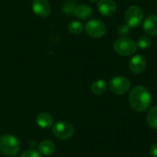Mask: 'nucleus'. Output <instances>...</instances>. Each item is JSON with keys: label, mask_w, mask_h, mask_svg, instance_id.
Returning a JSON list of instances; mask_svg holds the SVG:
<instances>
[{"label": "nucleus", "mask_w": 157, "mask_h": 157, "mask_svg": "<svg viewBox=\"0 0 157 157\" xmlns=\"http://www.w3.org/2000/svg\"><path fill=\"white\" fill-rule=\"evenodd\" d=\"M114 51L121 56H131L137 51V44L129 37H120L113 44Z\"/></svg>", "instance_id": "nucleus-3"}, {"label": "nucleus", "mask_w": 157, "mask_h": 157, "mask_svg": "<svg viewBox=\"0 0 157 157\" xmlns=\"http://www.w3.org/2000/svg\"><path fill=\"white\" fill-rule=\"evenodd\" d=\"M36 123L42 129H49L53 125V118L48 112H40L36 117Z\"/></svg>", "instance_id": "nucleus-13"}, {"label": "nucleus", "mask_w": 157, "mask_h": 157, "mask_svg": "<svg viewBox=\"0 0 157 157\" xmlns=\"http://www.w3.org/2000/svg\"><path fill=\"white\" fill-rule=\"evenodd\" d=\"M89 2H91V3H96V2H98V0H88Z\"/></svg>", "instance_id": "nucleus-23"}, {"label": "nucleus", "mask_w": 157, "mask_h": 157, "mask_svg": "<svg viewBox=\"0 0 157 157\" xmlns=\"http://www.w3.org/2000/svg\"><path fill=\"white\" fill-rule=\"evenodd\" d=\"M125 22L130 28H136L143 23L144 11L138 6H132L127 8L124 15Z\"/></svg>", "instance_id": "nucleus-5"}, {"label": "nucleus", "mask_w": 157, "mask_h": 157, "mask_svg": "<svg viewBox=\"0 0 157 157\" xmlns=\"http://www.w3.org/2000/svg\"><path fill=\"white\" fill-rule=\"evenodd\" d=\"M76 6L77 5L75 1H67L63 6V12L66 15H73Z\"/></svg>", "instance_id": "nucleus-19"}, {"label": "nucleus", "mask_w": 157, "mask_h": 157, "mask_svg": "<svg viewBox=\"0 0 157 157\" xmlns=\"http://www.w3.org/2000/svg\"><path fill=\"white\" fill-rule=\"evenodd\" d=\"M20 157H42V156H41V155H40L39 152H37V151H35V150H33V149H29V150H27V151L23 152V153L21 154Z\"/></svg>", "instance_id": "nucleus-20"}, {"label": "nucleus", "mask_w": 157, "mask_h": 157, "mask_svg": "<svg viewBox=\"0 0 157 157\" xmlns=\"http://www.w3.org/2000/svg\"><path fill=\"white\" fill-rule=\"evenodd\" d=\"M31 7L33 12L40 17H48L52 11L51 5L47 0H33Z\"/></svg>", "instance_id": "nucleus-9"}, {"label": "nucleus", "mask_w": 157, "mask_h": 157, "mask_svg": "<svg viewBox=\"0 0 157 157\" xmlns=\"http://www.w3.org/2000/svg\"><path fill=\"white\" fill-rule=\"evenodd\" d=\"M20 148L19 141L12 134H3L0 137V152L6 156H15Z\"/></svg>", "instance_id": "nucleus-2"}, {"label": "nucleus", "mask_w": 157, "mask_h": 157, "mask_svg": "<svg viewBox=\"0 0 157 157\" xmlns=\"http://www.w3.org/2000/svg\"><path fill=\"white\" fill-rule=\"evenodd\" d=\"M129 68L135 75L142 74L146 68L145 57L142 54H135L129 62Z\"/></svg>", "instance_id": "nucleus-8"}, {"label": "nucleus", "mask_w": 157, "mask_h": 157, "mask_svg": "<svg viewBox=\"0 0 157 157\" xmlns=\"http://www.w3.org/2000/svg\"><path fill=\"white\" fill-rule=\"evenodd\" d=\"M130 27L127 25V24H125V25H121L120 27H119V29H118V33H119V35H121V37H125L129 32H130Z\"/></svg>", "instance_id": "nucleus-21"}, {"label": "nucleus", "mask_w": 157, "mask_h": 157, "mask_svg": "<svg viewBox=\"0 0 157 157\" xmlns=\"http://www.w3.org/2000/svg\"><path fill=\"white\" fill-rule=\"evenodd\" d=\"M152 102V96L150 91L144 86H137L130 92L129 103L131 107L138 111H145L148 109Z\"/></svg>", "instance_id": "nucleus-1"}, {"label": "nucleus", "mask_w": 157, "mask_h": 157, "mask_svg": "<svg viewBox=\"0 0 157 157\" xmlns=\"http://www.w3.org/2000/svg\"><path fill=\"white\" fill-rule=\"evenodd\" d=\"M10 157H13V156H10Z\"/></svg>", "instance_id": "nucleus-24"}, {"label": "nucleus", "mask_w": 157, "mask_h": 157, "mask_svg": "<svg viewBox=\"0 0 157 157\" xmlns=\"http://www.w3.org/2000/svg\"><path fill=\"white\" fill-rule=\"evenodd\" d=\"M109 89L112 93L116 95H123L126 94L130 87H131V82L128 78L124 76H115L109 81Z\"/></svg>", "instance_id": "nucleus-7"}, {"label": "nucleus", "mask_w": 157, "mask_h": 157, "mask_svg": "<svg viewBox=\"0 0 157 157\" xmlns=\"http://www.w3.org/2000/svg\"><path fill=\"white\" fill-rule=\"evenodd\" d=\"M136 44H137V47H139L140 49L146 50L152 45V40H151V38L149 36H146V35L144 36L143 35V36L138 38V40L136 41Z\"/></svg>", "instance_id": "nucleus-18"}, {"label": "nucleus", "mask_w": 157, "mask_h": 157, "mask_svg": "<svg viewBox=\"0 0 157 157\" xmlns=\"http://www.w3.org/2000/svg\"><path fill=\"white\" fill-rule=\"evenodd\" d=\"M143 29L146 35L155 37L157 35V16L151 15L147 17L143 24Z\"/></svg>", "instance_id": "nucleus-11"}, {"label": "nucleus", "mask_w": 157, "mask_h": 157, "mask_svg": "<svg viewBox=\"0 0 157 157\" xmlns=\"http://www.w3.org/2000/svg\"><path fill=\"white\" fill-rule=\"evenodd\" d=\"M74 15L81 20H88L93 15V9L88 5H79L75 7Z\"/></svg>", "instance_id": "nucleus-12"}, {"label": "nucleus", "mask_w": 157, "mask_h": 157, "mask_svg": "<svg viewBox=\"0 0 157 157\" xmlns=\"http://www.w3.org/2000/svg\"><path fill=\"white\" fill-rule=\"evenodd\" d=\"M56 150V146L54 143L51 140H43L39 144L38 152L41 155H51Z\"/></svg>", "instance_id": "nucleus-14"}, {"label": "nucleus", "mask_w": 157, "mask_h": 157, "mask_svg": "<svg viewBox=\"0 0 157 157\" xmlns=\"http://www.w3.org/2000/svg\"><path fill=\"white\" fill-rule=\"evenodd\" d=\"M52 131L53 135L60 140H68L70 139L75 132L73 125L64 121H57L52 126Z\"/></svg>", "instance_id": "nucleus-6"}, {"label": "nucleus", "mask_w": 157, "mask_h": 157, "mask_svg": "<svg viewBox=\"0 0 157 157\" xmlns=\"http://www.w3.org/2000/svg\"><path fill=\"white\" fill-rule=\"evenodd\" d=\"M98 10L104 17H111L117 12V4L114 0H99Z\"/></svg>", "instance_id": "nucleus-10"}, {"label": "nucleus", "mask_w": 157, "mask_h": 157, "mask_svg": "<svg viewBox=\"0 0 157 157\" xmlns=\"http://www.w3.org/2000/svg\"><path fill=\"white\" fill-rule=\"evenodd\" d=\"M146 121L152 129L157 130V106L151 108V109L148 111Z\"/></svg>", "instance_id": "nucleus-16"}, {"label": "nucleus", "mask_w": 157, "mask_h": 157, "mask_svg": "<svg viewBox=\"0 0 157 157\" xmlns=\"http://www.w3.org/2000/svg\"><path fill=\"white\" fill-rule=\"evenodd\" d=\"M150 154L152 157H157V144H155L154 145H152L151 149H150Z\"/></svg>", "instance_id": "nucleus-22"}, {"label": "nucleus", "mask_w": 157, "mask_h": 157, "mask_svg": "<svg viewBox=\"0 0 157 157\" xmlns=\"http://www.w3.org/2000/svg\"><path fill=\"white\" fill-rule=\"evenodd\" d=\"M84 29H85V26L83 25V23L81 21H78V20H74V21L70 22L68 25L69 32L74 35L81 34L84 31Z\"/></svg>", "instance_id": "nucleus-17"}, {"label": "nucleus", "mask_w": 157, "mask_h": 157, "mask_svg": "<svg viewBox=\"0 0 157 157\" xmlns=\"http://www.w3.org/2000/svg\"><path fill=\"white\" fill-rule=\"evenodd\" d=\"M107 82L105 80H102V79H99V80H97L95 81L92 86H91V91L93 94L95 95H102L106 92L107 90Z\"/></svg>", "instance_id": "nucleus-15"}, {"label": "nucleus", "mask_w": 157, "mask_h": 157, "mask_svg": "<svg viewBox=\"0 0 157 157\" xmlns=\"http://www.w3.org/2000/svg\"><path fill=\"white\" fill-rule=\"evenodd\" d=\"M85 30L88 34V36L98 39V38H102L106 34L107 27L102 20L98 18H93V19H89L86 23Z\"/></svg>", "instance_id": "nucleus-4"}]
</instances>
